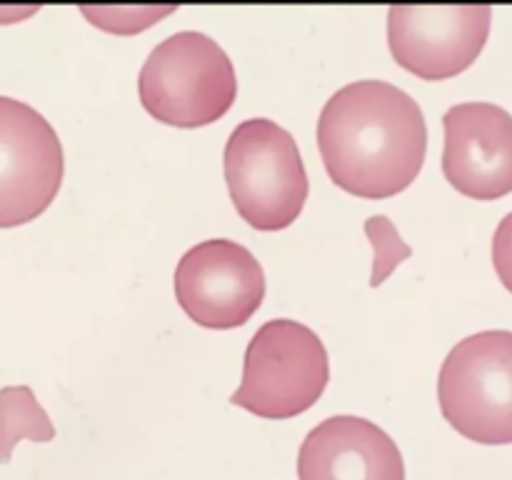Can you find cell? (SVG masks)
<instances>
[{"instance_id":"1","label":"cell","mask_w":512,"mask_h":480,"mask_svg":"<svg viewBox=\"0 0 512 480\" xmlns=\"http://www.w3.org/2000/svg\"><path fill=\"white\" fill-rule=\"evenodd\" d=\"M318 148L330 180L345 193L383 200L418 178L428 125L418 100L383 80H358L325 103Z\"/></svg>"},{"instance_id":"2","label":"cell","mask_w":512,"mask_h":480,"mask_svg":"<svg viewBox=\"0 0 512 480\" xmlns=\"http://www.w3.org/2000/svg\"><path fill=\"white\" fill-rule=\"evenodd\" d=\"M143 108L175 128H203L223 118L238 95L228 53L195 30L170 35L150 50L138 78Z\"/></svg>"},{"instance_id":"3","label":"cell","mask_w":512,"mask_h":480,"mask_svg":"<svg viewBox=\"0 0 512 480\" xmlns=\"http://www.w3.org/2000/svg\"><path fill=\"white\" fill-rule=\"evenodd\" d=\"M225 183L240 218L275 233L298 220L308 200V173L293 135L268 118L240 123L223 155Z\"/></svg>"},{"instance_id":"4","label":"cell","mask_w":512,"mask_h":480,"mask_svg":"<svg viewBox=\"0 0 512 480\" xmlns=\"http://www.w3.org/2000/svg\"><path fill=\"white\" fill-rule=\"evenodd\" d=\"M328 380V350L318 333L298 320H268L245 350L243 380L230 403L258 418H295L318 403Z\"/></svg>"},{"instance_id":"5","label":"cell","mask_w":512,"mask_h":480,"mask_svg":"<svg viewBox=\"0 0 512 480\" xmlns=\"http://www.w3.org/2000/svg\"><path fill=\"white\" fill-rule=\"evenodd\" d=\"M445 420L468 440L512 443V333L483 330L460 340L438 378Z\"/></svg>"},{"instance_id":"6","label":"cell","mask_w":512,"mask_h":480,"mask_svg":"<svg viewBox=\"0 0 512 480\" xmlns=\"http://www.w3.org/2000/svg\"><path fill=\"white\" fill-rule=\"evenodd\" d=\"M63 173V145L53 125L30 105L0 95V228L43 215Z\"/></svg>"},{"instance_id":"7","label":"cell","mask_w":512,"mask_h":480,"mask_svg":"<svg viewBox=\"0 0 512 480\" xmlns=\"http://www.w3.org/2000/svg\"><path fill=\"white\" fill-rule=\"evenodd\" d=\"M175 298L193 323L210 330L240 328L265 298V273L235 240H203L175 268Z\"/></svg>"},{"instance_id":"8","label":"cell","mask_w":512,"mask_h":480,"mask_svg":"<svg viewBox=\"0 0 512 480\" xmlns=\"http://www.w3.org/2000/svg\"><path fill=\"white\" fill-rule=\"evenodd\" d=\"M490 18L488 5H393L390 53L400 68L423 80L455 78L483 53Z\"/></svg>"},{"instance_id":"9","label":"cell","mask_w":512,"mask_h":480,"mask_svg":"<svg viewBox=\"0 0 512 480\" xmlns=\"http://www.w3.org/2000/svg\"><path fill=\"white\" fill-rule=\"evenodd\" d=\"M443 173L458 193L498 200L512 193V115L493 103H460L445 113Z\"/></svg>"},{"instance_id":"10","label":"cell","mask_w":512,"mask_h":480,"mask_svg":"<svg viewBox=\"0 0 512 480\" xmlns=\"http://www.w3.org/2000/svg\"><path fill=\"white\" fill-rule=\"evenodd\" d=\"M298 480H405V463L383 428L355 415H335L305 435Z\"/></svg>"},{"instance_id":"11","label":"cell","mask_w":512,"mask_h":480,"mask_svg":"<svg viewBox=\"0 0 512 480\" xmlns=\"http://www.w3.org/2000/svg\"><path fill=\"white\" fill-rule=\"evenodd\" d=\"M25 438L48 443L55 428L28 385H8L0 390V463H10L15 445Z\"/></svg>"},{"instance_id":"12","label":"cell","mask_w":512,"mask_h":480,"mask_svg":"<svg viewBox=\"0 0 512 480\" xmlns=\"http://www.w3.org/2000/svg\"><path fill=\"white\" fill-rule=\"evenodd\" d=\"M365 233L373 245V275H370V288H378L390 278L395 268L403 260L413 255V248L400 238L395 225L385 215H373L365 220Z\"/></svg>"},{"instance_id":"13","label":"cell","mask_w":512,"mask_h":480,"mask_svg":"<svg viewBox=\"0 0 512 480\" xmlns=\"http://www.w3.org/2000/svg\"><path fill=\"white\" fill-rule=\"evenodd\" d=\"M493 265L498 278L512 293V213L500 220L493 238Z\"/></svg>"}]
</instances>
